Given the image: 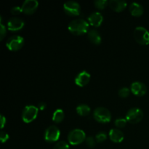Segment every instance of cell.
<instances>
[{"instance_id": "6da1fadb", "label": "cell", "mask_w": 149, "mask_h": 149, "mask_svg": "<svg viewBox=\"0 0 149 149\" xmlns=\"http://www.w3.org/2000/svg\"><path fill=\"white\" fill-rule=\"evenodd\" d=\"M68 29L71 33L80 36L89 31V23L82 18H77L71 20L68 26Z\"/></svg>"}, {"instance_id": "7a4b0ae2", "label": "cell", "mask_w": 149, "mask_h": 149, "mask_svg": "<svg viewBox=\"0 0 149 149\" xmlns=\"http://www.w3.org/2000/svg\"><path fill=\"white\" fill-rule=\"evenodd\" d=\"M135 40L142 45H148L149 44V31L143 26L135 28L133 33Z\"/></svg>"}, {"instance_id": "3957f363", "label": "cell", "mask_w": 149, "mask_h": 149, "mask_svg": "<svg viewBox=\"0 0 149 149\" xmlns=\"http://www.w3.org/2000/svg\"><path fill=\"white\" fill-rule=\"evenodd\" d=\"M85 132L80 129L72 130L68 135V141L71 145L77 146L86 140Z\"/></svg>"}, {"instance_id": "277c9868", "label": "cell", "mask_w": 149, "mask_h": 149, "mask_svg": "<svg viewBox=\"0 0 149 149\" xmlns=\"http://www.w3.org/2000/svg\"><path fill=\"white\" fill-rule=\"evenodd\" d=\"M93 117L100 123H109L111 119V114L109 109L104 107H98L95 109Z\"/></svg>"}, {"instance_id": "5b68a950", "label": "cell", "mask_w": 149, "mask_h": 149, "mask_svg": "<svg viewBox=\"0 0 149 149\" xmlns=\"http://www.w3.org/2000/svg\"><path fill=\"white\" fill-rule=\"evenodd\" d=\"M39 109L34 106H26L22 112V119L25 123H31L37 117Z\"/></svg>"}, {"instance_id": "8992f818", "label": "cell", "mask_w": 149, "mask_h": 149, "mask_svg": "<svg viewBox=\"0 0 149 149\" xmlns=\"http://www.w3.org/2000/svg\"><path fill=\"white\" fill-rule=\"evenodd\" d=\"M24 45V39L18 35L12 36L7 39L6 47L11 51H17Z\"/></svg>"}, {"instance_id": "52a82bcc", "label": "cell", "mask_w": 149, "mask_h": 149, "mask_svg": "<svg viewBox=\"0 0 149 149\" xmlns=\"http://www.w3.org/2000/svg\"><path fill=\"white\" fill-rule=\"evenodd\" d=\"M143 118V112L138 108H132L126 114V119L131 124H137L141 122Z\"/></svg>"}, {"instance_id": "ba28073f", "label": "cell", "mask_w": 149, "mask_h": 149, "mask_svg": "<svg viewBox=\"0 0 149 149\" xmlns=\"http://www.w3.org/2000/svg\"><path fill=\"white\" fill-rule=\"evenodd\" d=\"M61 136L59 129L55 125L49 126L45 132V140L48 143H54L58 141Z\"/></svg>"}, {"instance_id": "9c48e42d", "label": "cell", "mask_w": 149, "mask_h": 149, "mask_svg": "<svg viewBox=\"0 0 149 149\" xmlns=\"http://www.w3.org/2000/svg\"><path fill=\"white\" fill-rule=\"evenodd\" d=\"M63 10L70 16H77L80 14L81 7L77 1H68L63 4Z\"/></svg>"}, {"instance_id": "30bf717a", "label": "cell", "mask_w": 149, "mask_h": 149, "mask_svg": "<svg viewBox=\"0 0 149 149\" xmlns=\"http://www.w3.org/2000/svg\"><path fill=\"white\" fill-rule=\"evenodd\" d=\"M25 23L21 18L13 17L9 19L7 21V29L12 31H17L24 27Z\"/></svg>"}, {"instance_id": "8fae6325", "label": "cell", "mask_w": 149, "mask_h": 149, "mask_svg": "<svg viewBox=\"0 0 149 149\" xmlns=\"http://www.w3.org/2000/svg\"><path fill=\"white\" fill-rule=\"evenodd\" d=\"M130 91L136 96H143L147 93V87L145 84L141 81H135L130 86Z\"/></svg>"}, {"instance_id": "7c38bea8", "label": "cell", "mask_w": 149, "mask_h": 149, "mask_svg": "<svg viewBox=\"0 0 149 149\" xmlns=\"http://www.w3.org/2000/svg\"><path fill=\"white\" fill-rule=\"evenodd\" d=\"M39 2L36 0H26L23 2L21 8L23 13L27 15H31L37 10Z\"/></svg>"}, {"instance_id": "4fadbf2b", "label": "cell", "mask_w": 149, "mask_h": 149, "mask_svg": "<svg viewBox=\"0 0 149 149\" xmlns=\"http://www.w3.org/2000/svg\"><path fill=\"white\" fill-rule=\"evenodd\" d=\"M90 78H91V76H90V73L84 70V71H81L79 74H77L75 78V84L79 87H84L88 84Z\"/></svg>"}, {"instance_id": "5bb4252c", "label": "cell", "mask_w": 149, "mask_h": 149, "mask_svg": "<svg viewBox=\"0 0 149 149\" xmlns=\"http://www.w3.org/2000/svg\"><path fill=\"white\" fill-rule=\"evenodd\" d=\"M103 17L102 14L99 12H94L92 13L88 17V22L93 27H99L101 26L103 23Z\"/></svg>"}, {"instance_id": "9a60e30c", "label": "cell", "mask_w": 149, "mask_h": 149, "mask_svg": "<svg viewBox=\"0 0 149 149\" xmlns=\"http://www.w3.org/2000/svg\"><path fill=\"white\" fill-rule=\"evenodd\" d=\"M127 1L124 0H111L109 1V6L113 11L120 13L127 7Z\"/></svg>"}, {"instance_id": "2e32d148", "label": "cell", "mask_w": 149, "mask_h": 149, "mask_svg": "<svg viewBox=\"0 0 149 149\" xmlns=\"http://www.w3.org/2000/svg\"><path fill=\"white\" fill-rule=\"evenodd\" d=\"M109 138H110L111 141H113L114 143H121L123 141L124 138V133L122 131L120 130L116 129V128H113L109 131Z\"/></svg>"}, {"instance_id": "e0dca14e", "label": "cell", "mask_w": 149, "mask_h": 149, "mask_svg": "<svg viewBox=\"0 0 149 149\" xmlns=\"http://www.w3.org/2000/svg\"><path fill=\"white\" fill-rule=\"evenodd\" d=\"M87 37L89 40L95 45H100L101 43V36L98 31L96 29H90L87 32Z\"/></svg>"}, {"instance_id": "ac0fdd59", "label": "cell", "mask_w": 149, "mask_h": 149, "mask_svg": "<svg viewBox=\"0 0 149 149\" xmlns=\"http://www.w3.org/2000/svg\"><path fill=\"white\" fill-rule=\"evenodd\" d=\"M143 7L138 2H132L130 5V12L131 15L135 17H140L143 13Z\"/></svg>"}, {"instance_id": "d6986e66", "label": "cell", "mask_w": 149, "mask_h": 149, "mask_svg": "<svg viewBox=\"0 0 149 149\" xmlns=\"http://www.w3.org/2000/svg\"><path fill=\"white\" fill-rule=\"evenodd\" d=\"M77 112L79 115L81 116H86L90 114L91 109L90 106L87 104H79L77 107Z\"/></svg>"}, {"instance_id": "ffe728a7", "label": "cell", "mask_w": 149, "mask_h": 149, "mask_svg": "<svg viewBox=\"0 0 149 149\" xmlns=\"http://www.w3.org/2000/svg\"><path fill=\"white\" fill-rule=\"evenodd\" d=\"M64 116H65V114H64L63 111L62 109H57L52 114V121L55 123H61L64 119Z\"/></svg>"}, {"instance_id": "44dd1931", "label": "cell", "mask_w": 149, "mask_h": 149, "mask_svg": "<svg viewBox=\"0 0 149 149\" xmlns=\"http://www.w3.org/2000/svg\"><path fill=\"white\" fill-rule=\"evenodd\" d=\"M94 4L96 8L103 10L109 4V1L107 0H96L94 1Z\"/></svg>"}, {"instance_id": "7402d4cb", "label": "cell", "mask_w": 149, "mask_h": 149, "mask_svg": "<svg viewBox=\"0 0 149 149\" xmlns=\"http://www.w3.org/2000/svg\"><path fill=\"white\" fill-rule=\"evenodd\" d=\"M127 122V121L126 119H124V118H119V119H117L115 120L114 125L116 127L123 128L126 126Z\"/></svg>"}, {"instance_id": "603a6c76", "label": "cell", "mask_w": 149, "mask_h": 149, "mask_svg": "<svg viewBox=\"0 0 149 149\" xmlns=\"http://www.w3.org/2000/svg\"><path fill=\"white\" fill-rule=\"evenodd\" d=\"M107 139V135L104 132H100L95 135L96 142L97 143H103Z\"/></svg>"}, {"instance_id": "cb8c5ba5", "label": "cell", "mask_w": 149, "mask_h": 149, "mask_svg": "<svg viewBox=\"0 0 149 149\" xmlns=\"http://www.w3.org/2000/svg\"><path fill=\"white\" fill-rule=\"evenodd\" d=\"M53 149H69V145L65 141H59L55 144Z\"/></svg>"}, {"instance_id": "d4e9b609", "label": "cell", "mask_w": 149, "mask_h": 149, "mask_svg": "<svg viewBox=\"0 0 149 149\" xmlns=\"http://www.w3.org/2000/svg\"><path fill=\"white\" fill-rule=\"evenodd\" d=\"M130 93V90L127 87H122L119 90V95L122 98H125V97H128Z\"/></svg>"}, {"instance_id": "484cf974", "label": "cell", "mask_w": 149, "mask_h": 149, "mask_svg": "<svg viewBox=\"0 0 149 149\" xmlns=\"http://www.w3.org/2000/svg\"><path fill=\"white\" fill-rule=\"evenodd\" d=\"M86 144L87 145V146H89L90 148H94L96 144V140L92 136H88L85 140Z\"/></svg>"}, {"instance_id": "4316f807", "label": "cell", "mask_w": 149, "mask_h": 149, "mask_svg": "<svg viewBox=\"0 0 149 149\" xmlns=\"http://www.w3.org/2000/svg\"><path fill=\"white\" fill-rule=\"evenodd\" d=\"M1 21H0V40H2L5 36L6 33H7V30H6V27L2 23V19L1 17L0 18Z\"/></svg>"}, {"instance_id": "83f0119b", "label": "cell", "mask_w": 149, "mask_h": 149, "mask_svg": "<svg viewBox=\"0 0 149 149\" xmlns=\"http://www.w3.org/2000/svg\"><path fill=\"white\" fill-rule=\"evenodd\" d=\"M9 138H10V136H9L7 132H4V131H1V132H0V140H1V142L2 143L8 141Z\"/></svg>"}, {"instance_id": "f1b7e54d", "label": "cell", "mask_w": 149, "mask_h": 149, "mask_svg": "<svg viewBox=\"0 0 149 149\" xmlns=\"http://www.w3.org/2000/svg\"><path fill=\"white\" fill-rule=\"evenodd\" d=\"M10 11H11L12 14L16 15H19L20 13H21L23 12V10H22L21 7H18V6H15V7H12Z\"/></svg>"}, {"instance_id": "f546056e", "label": "cell", "mask_w": 149, "mask_h": 149, "mask_svg": "<svg viewBox=\"0 0 149 149\" xmlns=\"http://www.w3.org/2000/svg\"><path fill=\"white\" fill-rule=\"evenodd\" d=\"M47 108V103H45V102H41L38 104V109L39 110L44 111Z\"/></svg>"}, {"instance_id": "4dcf8cb0", "label": "cell", "mask_w": 149, "mask_h": 149, "mask_svg": "<svg viewBox=\"0 0 149 149\" xmlns=\"http://www.w3.org/2000/svg\"><path fill=\"white\" fill-rule=\"evenodd\" d=\"M0 121H1V129H3L4 127V125H6V122H7V119L4 117L3 115H1V118H0Z\"/></svg>"}]
</instances>
